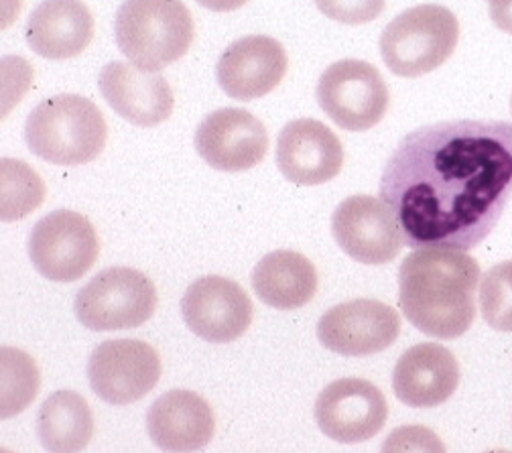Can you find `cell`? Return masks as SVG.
Instances as JSON below:
<instances>
[{"label": "cell", "mask_w": 512, "mask_h": 453, "mask_svg": "<svg viewBox=\"0 0 512 453\" xmlns=\"http://www.w3.org/2000/svg\"><path fill=\"white\" fill-rule=\"evenodd\" d=\"M378 191L409 248L468 252L512 200V124L464 118L421 126L393 151Z\"/></svg>", "instance_id": "obj_1"}, {"label": "cell", "mask_w": 512, "mask_h": 453, "mask_svg": "<svg viewBox=\"0 0 512 453\" xmlns=\"http://www.w3.org/2000/svg\"><path fill=\"white\" fill-rule=\"evenodd\" d=\"M476 258L460 250L423 248L399 269V305L411 326L429 338L456 340L476 319Z\"/></svg>", "instance_id": "obj_2"}, {"label": "cell", "mask_w": 512, "mask_h": 453, "mask_svg": "<svg viewBox=\"0 0 512 453\" xmlns=\"http://www.w3.org/2000/svg\"><path fill=\"white\" fill-rule=\"evenodd\" d=\"M108 126L100 108L78 94H59L43 100L25 122L29 151L61 167L92 163L106 147Z\"/></svg>", "instance_id": "obj_3"}, {"label": "cell", "mask_w": 512, "mask_h": 453, "mask_svg": "<svg viewBox=\"0 0 512 453\" xmlns=\"http://www.w3.org/2000/svg\"><path fill=\"white\" fill-rule=\"evenodd\" d=\"M194 33L183 0H124L114 19L120 53L149 72L179 61L194 43Z\"/></svg>", "instance_id": "obj_4"}, {"label": "cell", "mask_w": 512, "mask_h": 453, "mask_svg": "<svg viewBox=\"0 0 512 453\" xmlns=\"http://www.w3.org/2000/svg\"><path fill=\"white\" fill-rule=\"evenodd\" d=\"M460 41L458 17L439 5H419L395 17L380 35V55L399 78H421L450 59Z\"/></svg>", "instance_id": "obj_5"}, {"label": "cell", "mask_w": 512, "mask_h": 453, "mask_svg": "<svg viewBox=\"0 0 512 453\" xmlns=\"http://www.w3.org/2000/svg\"><path fill=\"white\" fill-rule=\"evenodd\" d=\"M157 309L153 281L131 267H110L86 283L74 301L78 321L92 332L135 330Z\"/></svg>", "instance_id": "obj_6"}, {"label": "cell", "mask_w": 512, "mask_h": 453, "mask_svg": "<svg viewBox=\"0 0 512 453\" xmlns=\"http://www.w3.org/2000/svg\"><path fill=\"white\" fill-rule=\"evenodd\" d=\"M315 98L322 110L350 133L370 131L391 104L389 88L380 72L360 59L332 63L317 82Z\"/></svg>", "instance_id": "obj_7"}, {"label": "cell", "mask_w": 512, "mask_h": 453, "mask_svg": "<svg viewBox=\"0 0 512 453\" xmlns=\"http://www.w3.org/2000/svg\"><path fill=\"white\" fill-rule=\"evenodd\" d=\"M27 250L41 277L53 283H74L98 261L100 242L88 218L57 210L33 226Z\"/></svg>", "instance_id": "obj_8"}, {"label": "cell", "mask_w": 512, "mask_h": 453, "mask_svg": "<svg viewBox=\"0 0 512 453\" xmlns=\"http://www.w3.org/2000/svg\"><path fill=\"white\" fill-rule=\"evenodd\" d=\"M161 378L157 350L141 340H106L88 360V380L98 399L114 407L145 399Z\"/></svg>", "instance_id": "obj_9"}, {"label": "cell", "mask_w": 512, "mask_h": 453, "mask_svg": "<svg viewBox=\"0 0 512 453\" xmlns=\"http://www.w3.org/2000/svg\"><path fill=\"white\" fill-rule=\"evenodd\" d=\"M401 334L399 313L376 299H354L328 309L317 321V340L326 350L362 358L391 348Z\"/></svg>", "instance_id": "obj_10"}, {"label": "cell", "mask_w": 512, "mask_h": 453, "mask_svg": "<svg viewBox=\"0 0 512 453\" xmlns=\"http://www.w3.org/2000/svg\"><path fill=\"white\" fill-rule=\"evenodd\" d=\"M313 415L328 439L352 445L380 433L389 417V405L370 380L340 378L319 393Z\"/></svg>", "instance_id": "obj_11"}, {"label": "cell", "mask_w": 512, "mask_h": 453, "mask_svg": "<svg viewBox=\"0 0 512 453\" xmlns=\"http://www.w3.org/2000/svg\"><path fill=\"white\" fill-rule=\"evenodd\" d=\"M338 246L362 265H387L399 256L405 234L391 208L372 196L344 200L332 216Z\"/></svg>", "instance_id": "obj_12"}, {"label": "cell", "mask_w": 512, "mask_h": 453, "mask_svg": "<svg viewBox=\"0 0 512 453\" xmlns=\"http://www.w3.org/2000/svg\"><path fill=\"white\" fill-rule=\"evenodd\" d=\"M252 309L246 291L220 275L194 281L181 299L189 332L212 344H228L244 336L252 323Z\"/></svg>", "instance_id": "obj_13"}, {"label": "cell", "mask_w": 512, "mask_h": 453, "mask_svg": "<svg viewBox=\"0 0 512 453\" xmlns=\"http://www.w3.org/2000/svg\"><path fill=\"white\" fill-rule=\"evenodd\" d=\"M196 151L224 173H240L263 163L269 151L265 124L242 108H220L208 114L196 131Z\"/></svg>", "instance_id": "obj_14"}, {"label": "cell", "mask_w": 512, "mask_h": 453, "mask_svg": "<svg viewBox=\"0 0 512 453\" xmlns=\"http://www.w3.org/2000/svg\"><path fill=\"white\" fill-rule=\"evenodd\" d=\"M285 47L267 35L234 41L218 59L216 80L232 100L250 102L271 94L287 74Z\"/></svg>", "instance_id": "obj_15"}, {"label": "cell", "mask_w": 512, "mask_h": 453, "mask_svg": "<svg viewBox=\"0 0 512 453\" xmlns=\"http://www.w3.org/2000/svg\"><path fill=\"white\" fill-rule=\"evenodd\" d=\"M275 159L287 181L303 187L324 185L342 171L344 147L324 122L299 118L283 126Z\"/></svg>", "instance_id": "obj_16"}, {"label": "cell", "mask_w": 512, "mask_h": 453, "mask_svg": "<svg viewBox=\"0 0 512 453\" xmlns=\"http://www.w3.org/2000/svg\"><path fill=\"white\" fill-rule=\"evenodd\" d=\"M98 88L108 106L135 126H157L173 112V90L169 82L135 63L110 61L102 68Z\"/></svg>", "instance_id": "obj_17"}, {"label": "cell", "mask_w": 512, "mask_h": 453, "mask_svg": "<svg viewBox=\"0 0 512 453\" xmlns=\"http://www.w3.org/2000/svg\"><path fill=\"white\" fill-rule=\"evenodd\" d=\"M460 364L441 344L425 342L409 348L393 372V391L413 409L443 405L458 391Z\"/></svg>", "instance_id": "obj_18"}, {"label": "cell", "mask_w": 512, "mask_h": 453, "mask_svg": "<svg viewBox=\"0 0 512 453\" xmlns=\"http://www.w3.org/2000/svg\"><path fill=\"white\" fill-rule=\"evenodd\" d=\"M151 441L167 453L204 449L216 433V417L206 399L185 388L161 395L147 413Z\"/></svg>", "instance_id": "obj_19"}, {"label": "cell", "mask_w": 512, "mask_h": 453, "mask_svg": "<svg viewBox=\"0 0 512 453\" xmlns=\"http://www.w3.org/2000/svg\"><path fill=\"white\" fill-rule=\"evenodd\" d=\"M29 47L45 59H72L94 39V17L82 0H43L25 27Z\"/></svg>", "instance_id": "obj_20"}, {"label": "cell", "mask_w": 512, "mask_h": 453, "mask_svg": "<svg viewBox=\"0 0 512 453\" xmlns=\"http://www.w3.org/2000/svg\"><path fill=\"white\" fill-rule=\"evenodd\" d=\"M252 289L265 305L291 311L307 305L317 291V271L295 250H275L252 269Z\"/></svg>", "instance_id": "obj_21"}, {"label": "cell", "mask_w": 512, "mask_h": 453, "mask_svg": "<svg viewBox=\"0 0 512 453\" xmlns=\"http://www.w3.org/2000/svg\"><path fill=\"white\" fill-rule=\"evenodd\" d=\"M94 435L88 401L74 391H57L39 409L37 437L49 453H80Z\"/></svg>", "instance_id": "obj_22"}, {"label": "cell", "mask_w": 512, "mask_h": 453, "mask_svg": "<svg viewBox=\"0 0 512 453\" xmlns=\"http://www.w3.org/2000/svg\"><path fill=\"white\" fill-rule=\"evenodd\" d=\"M480 311L492 330L512 334V261L494 265L482 277Z\"/></svg>", "instance_id": "obj_23"}, {"label": "cell", "mask_w": 512, "mask_h": 453, "mask_svg": "<svg viewBox=\"0 0 512 453\" xmlns=\"http://www.w3.org/2000/svg\"><path fill=\"white\" fill-rule=\"evenodd\" d=\"M13 360L17 366V378L15 372L3 364V419L21 413L37 395L39 388V372L35 362L21 350H13Z\"/></svg>", "instance_id": "obj_24"}, {"label": "cell", "mask_w": 512, "mask_h": 453, "mask_svg": "<svg viewBox=\"0 0 512 453\" xmlns=\"http://www.w3.org/2000/svg\"><path fill=\"white\" fill-rule=\"evenodd\" d=\"M380 453H447L435 431L423 425H403L384 439Z\"/></svg>", "instance_id": "obj_25"}, {"label": "cell", "mask_w": 512, "mask_h": 453, "mask_svg": "<svg viewBox=\"0 0 512 453\" xmlns=\"http://www.w3.org/2000/svg\"><path fill=\"white\" fill-rule=\"evenodd\" d=\"M317 9L342 25H366L380 17L387 0H315Z\"/></svg>", "instance_id": "obj_26"}, {"label": "cell", "mask_w": 512, "mask_h": 453, "mask_svg": "<svg viewBox=\"0 0 512 453\" xmlns=\"http://www.w3.org/2000/svg\"><path fill=\"white\" fill-rule=\"evenodd\" d=\"M196 3L214 13H230L242 9L248 0H196Z\"/></svg>", "instance_id": "obj_27"}, {"label": "cell", "mask_w": 512, "mask_h": 453, "mask_svg": "<svg viewBox=\"0 0 512 453\" xmlns=\"http://www.w3.org/2000/svg\"><path fill=\"white\" fill-rule=\"evenodd\" d=\"M490 3V9H496V7H504L508 3H512V0H488Z\"/></svg>", "instance_id": "obj_28"}, {"label": "cell", "mask_w": 512, "mask_h": 453, "mask_svg": "<svg viewBox=\"0 0 512 453\" xmlns=\"http://www.w3.org/2000/svg\"><path fill=\"white\" fill-rule=\"evenodd\" d=\"M488 453H512V451H504V449H496V451H488Z\"/></svg>", "instance_id": "obj_29"}, {"label": "cell", "mask_w": 512, "mask_h": 453, "mask_svg": "<svg viewBox=\"0 0 512 453\" xmlns=\"http://www.w3.org/2000/svg\"><path fill=\"white\" fill-rule=\"evenodd\" d=\"M510 112H512V98H510Z\"/></svg>", "instance_id": "obj_30"}]
</instances>
